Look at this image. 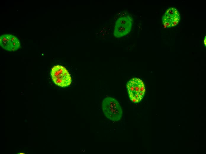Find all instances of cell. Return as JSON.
<instances>
[{
  "label": "cell",
  "mask_w": 206,
  "mask_h": 154,
  "mask_svg": "<svg viewBox=\"0 0 206 154\" xmlns=\"http://www.w3.org/2000/svg\"><path fill=\"white\" fill-rule=\"evenodd\" d=\"M102 109L105 116L112 121H118L121 119L123 115L121 107L118 102L110 97L104 98L102 101Z\"/></svg>",
  "instance_id": "obj_1"
},
{
  "label": "cell",
  "mask_w": 206,
  "mask_h": 154,
  "mask_svg": "<svg viewBox=\"0 0 206 154\" xmlns=\"http://www.w3.org/2000/svg\"><path fill=\"white\" fill-rule=\"evenodd\" d=\"M127 88L132 102L136 103L141 101L145 92L144 83L141 79L136 78H132L128 82Z\"/></svg>",
  "instance_id": "obj_2"
},
{
  "label": "cell",
  "mask_w": 206,
  "mask_h": 154,
  "mask_svg": "<svg viewBox=\"0 0 206 154\" xmlns=\"http://www.w3.org/2000/svg\"><path fill=\"white\" fill-rule=\"evenodd\" d=\"M51 75L54 83L62 87L69 86L72 81L71 78L67 69L64 66L56 65L52 69Z\"/></svg>",
  "instance_id": "obj_3"
},
{
  "label": "cell",
  "mask_w": 206,
  "mask_h": 154,
  "mask_svg": "<svg viewBox=\"0 0 206 154\" xmlns=\"http://www.w3.org/2000/svg\"><path fill=\"white\" fill-rule=\"evenodd\" d=\"M132 22V18L128 15L118 18L114 27L113 33L114 36L120 38L128 34L131 30Z\"/></svg>",
  "instance_id": "obj_4"
},
{
  "label": "cell",
  "mask_w": 206,
  "mask_h": 154,
  "mask_svg": "<svg viewBox=\"0 0 206 154\" xmlns=\"http://www.w3.org/2000/svg\"><path fill=\"white\" fill-rule=\"evenodd\" d=\"M181 20V16L178 10L173 7H170L166 11L162 16V24L165 28L173 27L179 23Z\"/></svg>",
  "instance_id": "obj_5"
},
{
  "label": "cell",
  "mask_w": 206,
  "mask_h": 154,
  "mask_svg": "<svg viewBox=\"0 0 206 154\" xmlns=\"http://www.w3.org/2000/svg\"><path fill=\"white\" fill-rule=\"evenodd\" d=\"M0 45L3 49L9 52L15 51L20 47V43L18 38L10 34L1 36Z\"/></svg>",
  "instance_id": "obj_6"
},
{
  "label": "cell",
  "mask_w": 206,
  "mask_h": 154,
  "mask_svg": "<svg viewBox=\"0 0 206 154\" xmlns=\"http://www.w3.org/2000/svg\"><path fill=\"white\" fill-rule=\"evenodd\" d=\"M204 44L205 46H206V36H205L204 40Z\"/></svg>",
  "instance_id": "obj_7"
},
{
  "label": "cell",
  "mask_w": 206,
  "mask_h": 154,
  "mask_svg": "<svg viewBox=\"0 0 206 154\" xmlns=\"http://www.w3.org/2000/svg\"><path fill=\"white\" fill-rule=\"evenodd\" d=\"M19 154H24V153H20Z\"/></svg>",
  "instance_id": "obj_8"
}]
</instances>
